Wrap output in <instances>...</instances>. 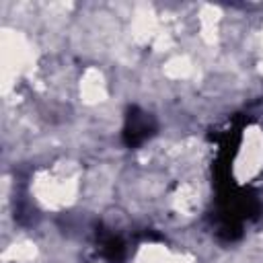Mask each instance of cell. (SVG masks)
Instances as JSON below:
<instances>
[{"mask_svg":"<svg viewBox=\"0 0 263 263\" xmlns=\"http://www.w3.org/2000/svg\"><path fill=\"white\" fill-rule=\"evenodd\" d=\"M150 127H148V119L146 117H138V115H132L129 117V125H127V129H125V136H127V142L129 144H138V142H142L150 132H148Z\"/></svg>","mask_w":263,"mask_h":263,"instance_id":"obj_1","label":"cell"}]
</instances>
